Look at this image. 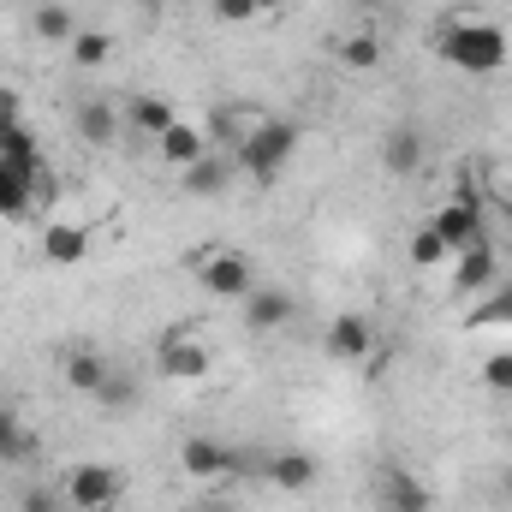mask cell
<instances>
[{
    "mask_svg": "<svg viewBox=\"0 0 512 512\" xmlns=\"http://www.w3.org/2000/svg\"><path fill=\"white\" fill-rule=\"evenodd\" d=\"M435 54L453 72H465V78H489V72H501L512 60V36L501 24H489V18H453V24H441Z\"/></svg>",
    "mask_w": 512,
    "mask_h": 512,
    "instance_id": "obj_1",
    "label": "cell"
},
{
    "mask_svg": "<svg viewBox=\"0 0 512 512\" xmlns=\"http://www.w3.org/2000/svg\"><path fill=\"white\" fill-rule=\"evenodd\" d=\"M298 143H304V131L292 126V120H256V126L239 137L233 161H239L251 179H274V173L298 155Z\"/></svg>",
    "mask_w": 512,
    "mask_h": 512,
    "instance_id": "obj_2",
    "label": "cell"
},
{
    "mask_svg": "<svg viewBox=\"0 0 512 512\" xmlns=\"http://www.w3.org/2000/svg\"><path fill=\"white\" fill-rule=\"evenodd\" d=\"M60 495H66V507H72V512H114V507H120V495H126V477H120L114 465L84 459V465H72V471H66Z\"/></svg>",
    "mask_w": 512,
    "mask_h": 512,
    "instance_id": "obj_3",
    "label": "cell"
},
{
    "mask_svg": "<svg viewBox=\"0 0 512 512\" xmlns=\"http://www.w3.org/2000/svg\"><path fill=\"white\" fill-rule=\"evenodd\" d=\"M155 370H161L167 382H209L215 352H209V340H197V334H167V340L155 346Z\"/></svg>",
    "mask_w": 512,
    "mask_h": 512,
    "instance_id": "obj_4",
    "label": "cell"
},
{
    "mask_svg": "<svg viewBox=\"0 0 512 512\" xmlns=\"http://www.w3.org/2000/svg\"><path fill=\"white\" fill-rule=\"evenodd\" d=\"M197 280H203L209 298H233V304H245L251 286H256L251 262H245L239 251H203L197 256Z\"/></svg>",
    "mask_w": 512,
    "mask_h": 512,
    "instance_id": "obj_5",
    "label": "cell"
},
{
    "mask_svg": "<svg viewBox=\"0 0 512 512\" xmlns=\"http://www.w3.org/2000/svg\"><path fill=\"white\" fill-rule=\"evenodd\" d=\"M429 227L447 239V251H453V256L465 251V245H477V239H483V203H477V191H471V185H459V191L441 203V215H435Z\"/></svg>",
    "mask_w": 512,
    "mask_h": 512,
    "instance_id": "obj_6",
    "label": "cell"
},
{
    "mask_svg": "<svg viewBox=\"0 0 512 512\" xmlns=\"http://www.w3.org/2000/svg\"><path fill=\"white\" fill-rule=\"evenodd\" d=\"M322 352H328L334 364H364V358L376 352V328H370V316H358V310L334 316L328 334H322Z\"/></svg>",
    "mask_w": 512,
    "mask_h": 512,
    "instance_id": "obj_7",
    "label": "cell"
},
{
    "mask_svg": "<svg viewBox=\"0 0 512 512\" xmlns=\"http://www.w3.org/2000/svg\"><path fill=\"white\" fill-rule=\"evenodd\" d=\"M48 203V173H18L0 161V221H30Z\"/></svg>",
    "mask_w": 512,
    "mask_h": 512,
    "instance_id": "obj_8",
    "label": "cell"
},
{
    "mask_svg": "<svg viewBox=\"0 0 512 512\" xmlns=\"http://www.w3.org/2000/svg\"><path fill=\"white\" fill-rule=\"evenodd\" d=\"M179 465H185V477L215 483V477H227V471L239 465V453H233L227 441H215V435H191V441L179 447Z\"/></svg>",
    "mask_w": 512,
    "mask_h": 512,
    "instance_id": "obj_9",
    "label": "cell"
},
{
    "mask_svg": "<svg viewBox=\"0 0 512 512\" xmlns=\"http://www.w3.org/2000/svg\"><path fill=\"white\" fill-rule=\"evenodd\" d=\"M316 477H322V465H316L304 447H286V453H274V459H268V483H274L280 495H310V489H316Z\"/></svg>",
    "mask_w": 512,
    "mask_h": 512,
    "instance_id": "obj_10",
    "label": "cell"
},
{
    "mask_svg": "<svg viewBox=\"0 0 512 512\" xmlns=\"http://www.w3.org/2000/svg\"><path fill=\"white\" fill-rule=\"evenodd\" d=\"M489 286H495V251H489V239H477V245H465V251L453 256V292L477 298Z\"/></svg>",
    "mask_w": 512,
    "mask_h": 512,
    "instance_id": "obj_11",
    "label": "cell"
},
{
    "mask_svg": "<svg viewBox=\"0 0 512 512\" xmlns=\"http://www.w3.org/2000/svg\"><path fill=\"white\" fill-rule=\"evenodd\" d=\"M292 322V292H280V286H251V298H245V328L251 334H274V328H286Z\"/></svg>",
    "mask_w": 512,
    "mask_h": 512,
    "instance_id": "obj_12",
    "label": "cell"
},
{
    "mask_svg": "<svg viewBox=\"0 0 512 512\" xmlns=\"http://www.w3.org/2000/svg\"><path fill=\"white\" fill-rule=\"evenodd\" d=\"M155 149H161V161H167V167H191V161H203V155H209V131L191 126V120H173V126L155 137Z\"/></svg>",
    "mask_w": 512,
    "mask_h": 512,
    "instance_id": "obj_13",
    "label": "cell"
},
{
    "mask_svg": "<svg viewBox=\"0 0 512 512\" xmlns=\"http://www.w3.org/2000/svg\"><path fill=\"white\" fill-rule=\"evenodd\" d=\"M42 256L54 268H78V262H90V233L78 221H54V227H42Z\"/></svg>",
    "mask_w": 512,
    "mask_h": 512,
    "instance_id": "obj_14",
    "label": "cell"
},
{
    "mask_svg": "<svg viewBox=\"0 0 512 512\" xmlns=\"http://www.w3.org/2000/svg\"><path fill=\"white\" fill-rule=\"evenodd\" d=\"M376 507L382 512H435V501H429V489L411 477V471H382V495H376Z\"/></svg>",
    "mask_w": 512,
    "mask_h": 512,
    "instance_id": "obj_15",
    "label": "cell"
},
{
    "mask_svg": "<svg viewBox=\"0 0 512 512\" xmlns=\"http://www.w3.org/2000/svg\"><path fill=\"white\" fill-rule=\"evenodd\" d=\"M108 370H114V364H108L96 346H72V352L60 358V376H66V387H72V393H84V399L108 382Z\"/></svg>",
    "mask_w": 512,
    "mask_h": 512,
    "instance_id": "obj_16",
    "label": "cell"
},
{
    "mask_svg": "<svg viewBox=\"0 0 512 512\" xmlns=\"http://www.w3.org/2000/svg\"><path fill=\"white\" fill-rule=\"evenodd\" d=\"M120 120H126V114H120L114 102H84V108H78V137H84L90 149H108V143L120 137Z\"/></svg>",
    "mask_w": 512,
    "mask_h": 512,
    "instance_id": "obj_17",
    "label": "cell"
},
{
    "mask_svg": "<svg viewBox=\"0 0 512 512\" xmlns=\"http://www.w3.org/2000/svg\"><path fill=\"white\" fill-rule=\"evenodd\" d=\"M382 167H387V173H417V167H423V131H417V126H393V131H387Z\"/></svg>",
    "mask_w": 512,
    "mask_h": 512,
    "instance_id": "obj_18",
    "label": "cell"
},
{
    "mask_svg": "<svg viewBox=\"0 0 512 512\" xmlns=\"http://www.w3.org/2000/svg\"><path fill=\"white\" fill-rule=\"evenodd\" d=\"M179 173H185V191H191V197H221L227 179H233V161H221V155L209 149L203 161H191V167H179Z\"/></svg>",
    "mask_w": 512,
    "mask_h": 512,
    "instance_id": "obj_19",
    "label": "cell"
},
{
    "mask_svg": "<svg viewBox=\"0 0 512 512\" xmlns=\"http://www.w3.org/2000/svg\"><path fill=\"white\" fill-rule=\"evenodd\" d=\"M0 161H6V167H18V173H48V155H42V143H36L24 126L0 131Z\"/></svg>",
    "mask_w": 512,
    "mask_h": 512,
    "instance_id": "obj_20",
    "label": "cell"
},
{
    "mask_svg": "<svg viewBox=\"0 0 512 512\" xmlns=\"http://www.w3.org/2000/svg\"><path fill=\"white\" fill-rule=\"evenodd\" d=\"M30 30H36L42 42H66V48H72V36H78V12L60 6V0H42V6L30 12Z\"/></svg>",
    "mask_w": 512,
    "mask_h": 512,
    "instance_id": "obj_21",
    "label": "cell"
},
{
    "mask_svg": "<svg viewBox=\"0 0 512 512\" xmlns=\"http://www.w3.org/2000/svg\"><path fill=\"white\" fill-rule=\"evenodd\" d=\"M120 114H126L131 126L143 131V137H161V131L179 120V114H173V102H161V96H131Z\"/></svg>",
    "mask_w": 512,
    "mask_h": 512,
    "instance_id": "obj_22",
    "label": "cell"
},
{
    "mask_svg": "<svg viewBox=\"0 0 512 512\" xmlns=\"http://www.w3.org/2000/svg\"><path fill=\"white\" fill-rule=\"evenodd\" d=\"M30 453H36V429L18 423L12 411H0V465H18V459H30Z\"/></svg>",
    "mask_w": 512,
    "mask_h": 512,
    "instance_id": "obj_23",
    "label": "cell"
},
{
    "mask_svg": "<svg viewBox=\"0 0 512 512\" xmlns=\"http://www.w3.org/2000/svg\"><path fill=\"white\" fill-rule=\"evenodd\" d=\"M465 322H471V328H512V280L489 286V304H477Z\"/></svg>",
    "mask_w": 512,
    "mask_h": 512,
    "instance_id": "obj_24",
    "label": "cell"
},
{
    "mask_svg": "<svg viewBox=\"0 0 512 512\" xmlns=\"http://www.w3.org/2000/svg\"><path fill=\"white\" fill-rule=\"evenodd\" d=\"M108 60H114V36H102V30L72 36V66H108Z\"/></svg>",
    "mask_w": 512,
    "mask_h": 512,
    "instance_id": "obj_25",
    "label": "cell"
},
{
    "mask_svg": "<svg viewBox=\"0 0 512 512\" xmlns=\"http://www.w3.org/2000/svg\"><path fill=\"white\" fill-rule=\"evenodd\" d=\"M90 399H96L102 411H131V405H137V382H131V376H114V370H108V382L96 387Z\"/></svg>",
    "mask_w": 512,
    "mask_h": 512,
    "instance_id": "obj_26",
    "label": "cell"
},
{
    "mask_svg": "<svg viewBox=\"0 0 512 512\" xmlns=\"http://www.w3.org/2000/svg\"><path fill=\"white\" fill-rule=\"evenodd\" d=\"M340 60H346L352 72H376V66H382V42H376V36H346V42H340Z\"/></svg>",
    "mask_w": 512,
    "mask_h": 512,
    "instance_id": "obj_27",
    "label": "cell"
},
{
    "mask_svg": "<svg viewBox=\"0 0 512 512\" xmlns=\"http://www.w3.org/2000/svg\"><path fill=\"white\" fill-rule=\"evenodd\" d=\"M411 262H417V268H441V262H453V251H447V239H441L435 227H423V233L411 239Z\"/></svg>",
    "mask_w": 512,
    "mask_h": 512,
    "instance_id": "obj_28",
    "label": "cell"
},
{
    "mask_svg": "<svg viewBox=\"0 0 512 512\" xmlns=\"http://www.w3.org/2000/svg\"><path fill=\"white\" fill-rule=\"evenodd\" d=\"M209 12H215V24H256L268 12V0H209Z\"/></svg>",
    "mask_w": 512,
    "mask_h": 512,
    "instance_id": "obj_29",
    "label": "cell"
},
{
    "mask_svg": "<svg viewBox=\"0 0 512 512\" xmlns=\"http://www.w3.org/2000/svg\"><path fill=\"white\" fill-rule=\"evenodd\" d=\"M483 387H489V393H512V352H495V358L483 364Z\"/></svg>",
    "mask_w": 512,
    "mask_h": 512,
    "instance_id": "obj_30",
    "label": "cell"
},
{
    "mask_svg": "<svg viewBox=\"0 0 512 512\" xmlns=\"http://www.w3.org/2000/svg\"><path fill=\"white\" fill-rule=\"evenodd\" d=\"M24 126V96L12 90V84H0V131Z\"/></svg>",
    "mask_w": 512,
    "mask_h": 512,
    "instance_id": "obj_31",
    "label": "cell"
},
{
    "mask_svg": "<svg viewBox=\"0 0 512 512\" xmlns=\"http://www.w3.org/2000/svg\"><path fill=\"white\" fill-rule=\"evenodd\" d=\"M18 512H66V495H54V489H24Z\"/></svg>",
    "mask_w": 512,
    "mask_h": 512,
    "instance_id": "obj_32",
    "label": "cell"
},
{
    "mask_svg": "<svg viewBox=\"0 0 512 512\" xmlns=\"http://www.w3.org/2000/svg\"><path fill=\"white\" fill-rule=\"evenodd\" d=\"M191 512H233V507H221V501H203V507H191Z\"/></svg>",
    "mask_w": 512,
    "mask_h": 512,
    "instance_id": "obj_33",
    "label": "cell"
},
{
    "mask_svg": "<svg viewBox=\"0 0 512 512\" xmlns=\"http://www.w3.org/2000/svg\"><path fill=\"white\" fill-rule=\"evenodd\" d=\"M137 6H143V12H161V6H167V0H137Z\"/></svg>",
    "mask_w": 512,
    "mask_h": 512,
    "instance_id": "obj_34",
    "label": "cell"
},
{
    "mask_svg": "<svg viewBox=\"0 0 512 512\" xmlns=\"http://www.w3.org/2000/svg\"><path fill=\"white\" fill-rule=\"evenodd\" d=\"M364 6H382V0H364Z\"/></svg>",
    "mask_w": 512,
    "mask_h": 512,
    "instance_id": "obj_35",
    "label": "cell"
},
{
    "mask_svg": "<svg viewBox=\"0 0 512 512\" xmlns=\"http://www.w3.org/2000/svg\"><path fill=\"white\" fill-rule=\"evenodd\" d=\"M507 495H512V477H507Z\"/></svg>",
    "mask_w": 512,
    "mask_h": 512,
    "instance_id": "obj_36",
    "label": "cell"
}]
</instances>
